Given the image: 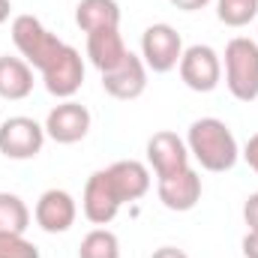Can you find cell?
<instances>
[{"label": "cell", "instance_id": "1", "mask_svg": "<svg viewBox=\"0 0 258 258\" xmlns=\"http://www.w3.org/2000/svg\"><path fill=\"white\" fill-rule=\"evenodd\" d=\"M183 141L189 147V156L204 171H213V174L231 171L237 165V159H240V147H237L234 132L219 117H198V120H192Z\"/></svg>", "mask_w": 258, "mask_h": 258}, {"label": "cell", "instance_id": "2", "mask_svg": "<svg viewBox=\"0 0 258 258\" xmlns=\"http://www.w3.org/2000/svg\"><path fill=\"white\" fill-rule=\"evenodd\" d=\"M12 42H15L18 54L39 75L54 63L60 57V51L66 48L63 39H57L36 15H15V21H12Z\"/></svg>", "mask_w": 258, "mask_h": 258}, {"label": "cell", "instance_id": "3", "mask_svg": "<svg viewBox=\"0 0 258 258\" xmlns=\"http://www.w3.org/2000/svg\"><path fill=\"white\" fill-rule=\"evenodd\" d=\"M225 87L237 102L258 99V42L234 36L225 45Z\"/></svg>", "mask_w": 258, "mask_h": 258}, {"label": "cell", "instance_id": "4", "mask_svg": "<svg viewBox=\"0 0 258 258\" xmlns=\"http://www.w3.org/2000/svg\"><path fill=\"white\" fill-rule=\"evenodd\" d=\"M180 57H183V39L171 24L159 21L141 33V60L147 66V72L165 75V72L177 69Z\"/></svg>", "mask_w": 258, "mask_h": 258}, {"label": "cell", "instance_id": "5", "mask_svg": "<svg viewBox=\"0 0 258 258\" xmlns=\"http://www.w3.org/2000/svg\"><path fill=\"white\" fill-rule=\"evenodd\" d=\"M45 126L36 123L33 117H24V114H15V117H6L0 123V153L6 159H15V162H24V159H33L42 153V144H45Z\"/></svg>", "mask_w": 258, "mask_h": 258}, {"label": "cell", "instance_id": "6", "mask_svg": "<svg viewBox=\"0 0 258 258\" xmlns=\"http://www.w3.org/2000/svg\"><path fill=\"white\" fill-rule=\"evenodd\" d=\"M177 69H180V81L195 93H210L222 81V57L216 54V48L201 45V42L183 48Z\"/></svg>", "mask_w": 258, "mask_h": 258}, {"label": "cell", "instance_id": "7", "mask_svg": "<svg viewBox=\"0 0 258 258\" xmlns=\"http://www.w3.org/2000/svg\"><path fill=\"white\" fill-rule=\"evenodd\" d=\"M147 165L153 168L156 180L186 171L189 168V147H186V141L177 132H171V129L153 132L147 138Z\"/></svg>", "mask_w": 258, "mask_h": 258}, {"label": "cell", "instance_id": "8", "mask_svg": "<svg viewBox=\"0 0 258 258\" xmlns=\"http://www.w3.org/2000/svg\"><path fill=\"white\" fill-rule=\"evenodd\" d=\"M120 207H123V201H120V195L114 192L108 171L105 168L93 171L87 177V183H84V195H81V210H84L87 222L102 228V225H108L120 213Z\"/></svg>", "mask_w": 258, "mask_h": 258}, {"label": "cell", "instance_id": "9", "mask_svg": "<svg viewBox=\"0 0 258 258\" xmlns=\"http://www.w3.org/2000/svg\"><path fill=\"white\" fill-rule=\"evenodd\" d=\"M90 123H93V117H90V111H87L81 102H75V99H60V102L48 111V117H45L42 126H45V135H48L51 141H57V144H78V141L87 138Z\"/></svg>", "mask_w": 258, "mask_h": 258}, {"label": "cell", "instance_id": "10", "mask_svg": "<svg viewBox=\"0 0 258 258\" xmlns=\"http://www.w3.org/2000/svg\"><path fill=\"white\" fill-rule=\"evenodd\" d=\"M78 204L66 189H45L33 207V219L45 234H63L75 225Z\"/></svg>", "mask_w": 258, "mask_h": 258}, {"label": "cell", "instance_id": "11", "mask_svg": "<svg viewBox=\"0 0 258 258\" xmlns=\"http://www.w3.org/2000/svg\"><path fill=\"white\" fill-rule=\"evenodd\" d=\"M42 81H45V90L57 99H72L81 84H84V60H81V51L66 45L60 51V57L42 72Z\"/></svg>", "mask_w": 258, "mask_h": 258}, {"label": "cell", "instance_id": "12", "mask_svg": "<svg viewBox=\"0 0 258 258\" xmlns=\"http://www.w3.org/2000/svg\"><path fill=\"white\" fill-rule=\"evenodd\" d=\"M102 90L111 99H120V102L138 99L147 90V66H144V60L129 51V57L117 69L102 72Z\"/></svg>", "mask_w": 258, "mask_h": 258}, {"label": "cell", "instance_id": "13", "mask_svg": "<svg viewBox=\"0 0 258 258\" xmlns=\"http://www.w3.org/2000/svg\"><path fill=\"white\" fill-rule=\"evenodd\" d=\"M156 192H159L162 207H168L174 213H186L201 201V177H198V171L186 168L174 177L156 180Z\"/></svg>", "mask_w": 258, "mask_h": 258}, {"label": "cell", "instance_id": "14", "mask_svg": "<svg viewBox=\"0 0 258 258\" xmlns=\"http://www.w3.org/2000/svg\"><path fill=\"white\" fill-rule=\"evenodd\" d=\"M129 57V48L120 36V27H108V30H93L87 33V60L102 72H111Z\"/></svg>", "mask_w": 258, "mask_h": 258}, {"label": "cell", "instance_id": "15", "mask_svg": "<svg viewBox=\"0 0 258 258\" xmlns=\"http://www.w3.org/2000/svg\"><path fill=\"white\" fill-rule=\"evenodd\" d=\"M111 177L114 192L120 195V201H138L150 192V168L138 159H117L114 165L105 168Z\"/></svg>", "mask_w": 258, "mask_h": 258}, {"label": "cell", "instance_id": "16", "mask_svg": "<svg viewBox=\"0 0 258 258\" xmlns=\"http://www.w3.org/2000/svg\"><path fill=\"white\" fill-rule=\"evenodd\" d=\"M33 93V66L24 57H0V96L9 102H21Z\"/></svg>", "mask_w": 258, "mask_h": 258}, {"label": "cell", "instance_id": "17", "mask_svg": "<svg viewBox=\"0 0 258 258\" xmlns=\"http://www.w3.org/2000/svg\"><path fill=\"white\" fill-rule=\"evenodd\" d=\"M75 24L84 33L120 27V3L117 0H78V6H75Z\"/></svg>", "mask_w": 258, "mask_h": 258}, {"label": "cell", "instance_id": "18", "mask_svg": "<svg viewBox=\"0 0 258 258\" xmlns=\"http://www.w3.org/2000/svg\"><path fill=\"white\" fill-rule=\"evenodd\" d=\"M30 228V207L15 192H0V231L24 234Z\"/></svg>", "mask_w": 258, "mask_h": 258}, {"label": "cell", "instance_id": "19", "mask_svg": "<svg viewBox=\"0 0 258 258\" xmlns=\"http://www.w3.org/2000/svg\"><path fill=\"white\" fill-rule=\"evenodd\" d=\"M78 258H120V240H117V234L108 231L105 225L87 231L84 240H81V246H78Z\"/></svg>", "mask_w": 258, "mask_h": 258}, {"label": "cell", "instance_id": "20", "mask_svg": "<svg viewBox=\"0 0 258 258\" xmlns=\"http://www.w3.org/2000/svg\"><path fill=\"white\" fill-rule=\"evenodd\" d=\"M258 15V0H216V18L225 27H246Z\"/></svg>", "mask_w": 258, "mask_h": 258}, {"label": "cell", "instance_id": "21", "mask_svg": "<svg viewBox=\"0 0 258 258\" xmlns=\"http://www.w3.org/2000/svg\"><path fill=\"white\" fill-rule=\"evenodd\" d=\"M0 258H42L36 243H30L24 234L0 231Z\"/></svg>", "mask_w": 258, "mask_h": 258}, {"label": "cell", "instance_id": "22", "mask_svg": "<svg viewBox=\"0 0 258 258\" xmlns=\"http://www.w3.org/2000/svg\"><path fill=\"white\" fill-rule=\"evenodd\" d=\"M243 219H246L249 231H258V192H252L243 201Z\"/></svg>", "mask_w": 258, "mask_h": 258}, {"label": "cell", "instance_id": "23", "mask_svg": "<svg viewBox=\"0 0 258 258\" xmlns=\"http://www.w3.org/2000/svg\"><path fill=\"white\" fill-rule=\"evenodd\" d=\"M243 159H246V165L255 171V177H258V132L249 135V141H246V147H243Z\"/></svg>", "mask_w": 258, "mask_h": 258}, {"label": "cell", "instance_id": "24", "mask_svg": "<svg viewBox=\"0 0 258 258\" xmlns=\"http://www.w3.org/2000/svg\"><path fill=\"white\" fill-rule=\"evenodd\" d=\"M240 252H243V258H258V231H246Z\"/></svg>", "mask_w": 258, "mask_h": 258}, {"label": "cell", "instance_id": "25", "mask_svg": "<svg viewBox=\"0 0 258 258\" xmlns=\"http://www.w3.org/2000/svg\"><path fill=\"white\" fill-rule=\"evenodd\" d=\"M174 9H180V12H198V9H204L210 0H168Z\"/></svg>", "mask_w": 258, "mask_h": 258}, {"label": "cell", "instance_id": "26", "mask_svg": "<svg viewBox=\"0 0 258 258\" xmlns=\"http://www.w3.org/2000/svg\"><path fill=\"white\" fill-rule=\"evenodd\" d=\"M150 258H189V255L183 249H177V246H159V249H153Z\"/></svg>", "mask_w": 258, "mask_h": 258}, {"label": "cell", "instance_id": "27", "mask_svg": "<svg viewBox=\"0 0 258 258\" xmlns=\"http://www.w3.org/2000/svg\"><path fill=\"white\" fill-rule=\"evenodd\" d=\"M9 12H12V0H0V24L9 18Z\"/></svg>", "mask_w": 258, "mask_h": 258}]
</instances>
